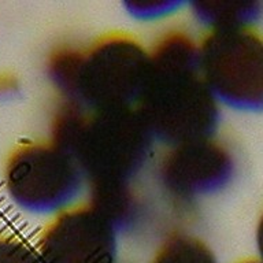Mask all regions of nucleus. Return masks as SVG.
I'll return each mask as SVG.
<instances>
[{
	"label": "nucleus",
	"instance_id": "obj_8",
	"mask_svg": "<svg viewBox=\"0 0 263 263\" xmlns=\"http://www.w3.org/2000/svg\"><path fill=\"white\" fill-rule=\"evenodd\" d=\"M89 203L118 233L139 228L147 213V199L136 182L89 186Z\"/></svg>",
	"mask_w": 263,
	"mask_h": 263
},
{
	"label": "nucleus",
	"instance_id": "obj_2",
	"mask_svg": "<svg viewBox=\"0 0 263 263\" xmlns=\"http://www.w3.org/2000/svg\"><path fill=\"white\" fill-rule=\"evenodd\" d=\"M45 71L58 99L88 110L137 108L149 71V51L126 32H110L90 44L58 45Z\"/></svg>",
	"mask_w": 263,
	"mask_h": 263
},
{
	"label": "nucleus",
	"instance_id": "obj_12",
	"mask_svg": "<svg viewBox=\"0 0 263 263\" xmlns=\"http://www.w3.org/2000/svg\"><path fill=\"white\" fill-rule=\"evenodd\" d=\"M182 3L180 2H132L125 3V8L136 20L149 21L176 12Z\"/></svg>",
	"mask_w": 263,
	"mask_h": 263
},
{
	"label": "nucleus",
	"instance_id": "obj_11",
	"mask_svg": "<svg viewBox=\"0 0 263 263\" xmlns=\"http://www.w3.org/2000/svg\"><path fill=\"white\" fill-rule=\"evenodd\" d=\"M0 263H43L37 251L14 237L0 236Z\"/></svg>",
	"mask_w": 263,
	"mask_h": 263
},
{
	"label": "nucleus",
	"instance_id": "obj_13",
	"mask_svg": "<svg viewBox=\"0 0 263 263\" xmlns=\"http://www.w3.org/2000/svg\"><path fill=\"white\" fill-rule=\"evenodd\" d=\"M255 244H256V251H258L259 259L263 262V211L259 215L256 229H255Z\"/></svg>",
	"mask_w": 263,
	"mask_h": 263
},
{
	"label": "nucleus",
	"instance_id": "obj_6",
	"mask_svg": "<svg viewBox=\"0 0 263 263\" xmlns=\"http://www.w3.org/2000/svg\"><path fill=\"white\" fill-rule=\"evenodd\" d=\"M233 151L215 136L166 147L156 181L174 205H189L222 192L236 176Z\"/></svg>",
	"mask_w": 263,
	"mask_h": 263
},
{
	"label": "nucleus",
	"instance_id": "obj_4",
	"mask_svg": "<svg viewBox=\"0 0 263 263\" xmlns=\"http://www.w3.org/2000/svg\"><path fill=\"white\" fill-rule=\"evenodd\" d=\"M205 85L219 104L263 111V34L255 28L209 30L199 41Z\"/></svg>",
	"mask_w": 263,
	"mask_h": 263
},
{
	"label": "nucleus",
	"instance_id": "obj_3",
	"mask_svg": "<svg viewBox=\"0 0 263 263\" xmlns=\"http://www.w3.org/2000/svg\"><path fill=\"white\" fill-rule=\"evenodd\" d=\"M49 140L77 159L88 188L136 182L155 141L137 108L88 110L67 102L55 107Z\"/></svg>",
	"mask_w": 263,
	"mask_h": 263
},
{
	"label": "nucleus",
	"instance_id": "obj_9",
	"mask_svg": "<svg viewBox=\"0 0 263 263\" xmlns=\"http://www.w3.org/2000/svg\"><path fill=\"white\" fill-rule=\"evenodd\" d=\"M191 8L197 22L209 30L255 28L263 18V2H196Z\"/></svg>",
	"mask_w": 263,
	"mask_h": 263
},
{
	"label": "nucleus",
	"instance_id": "obj_14",
	"mask_svg": "<svg viewBox=\"0 0 263 263\" xmlns=\"http://www.w3.org/2000/svg\"><path fill=\"white\" fill-rule=\"evenodd\" d=\"M237 263H263L260 259H244L241 262H237Z\"/></svg>",
	"mask_w": 263,
	"mask_h": 263
},
{
	"label": "nucleus",
	"instance_id": "obj_5",
	"mask_svg": "<svg viewBox=\"0 0 263 263\" xmlns=\"http://www.w3.org/2000/svg\"><path fill=\"white\" fill-rule=\"evenodd\" d=\"M4 181L12 200L32 213H61L86 185L77 159L52 140L16 145L6 162Z\"/></svg>",
	"mask_w": 263,
	"mask_h": 263
},
{
	"label": "nucleus",
	"instance_id": "obj_1",
	"mask_svg": "<svg viewBox=\"0 0 263 263\" xmlns=\"http://www.w3.org/2000/svg\"><path fill=\"white\" fill-rule=\"evenodd\" d=\"M148 51L149 71L137 110L154 140L172 147L215 136L221 104L201 77L199 41L174 29Z\"/></svg>",
	"mask_w": 263,
	"mask_h": 263
},
{
	"label": "nucleus",
	"instance_id": "obj_10",
	"mask_svg": "<svg viewBox=\"0 0 263 263\" xmlns=\"http://www.w3.org/2000/svg\"><path fill=\"white\" fill-rule=\"evenodd\" d=\"M149 263H218V259L203 238L177 230L162 240Z\"/></svg>",
	"mask_w": 263,
	"mask_h": 263
},
{
	"label": "nucleus",
	"instance_id": "obj_7",
	"mask_svg": "<svg viewBox=\"0 0 263 263\" xmlns=\"http://www.w3.org/2000/svg\"><path fill=\"white\" fill-rule=\"evenodd\" d=\"M36 251L43 263H117L118 232L86 201L58 213Z\"/></svg>",
	"mask_w": 263,
	"mask_h": 263
}]
</instances>
